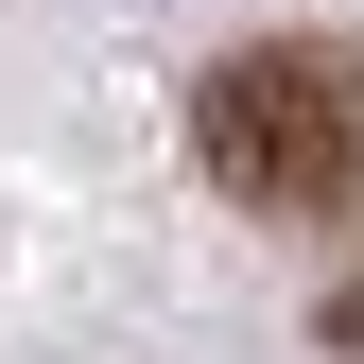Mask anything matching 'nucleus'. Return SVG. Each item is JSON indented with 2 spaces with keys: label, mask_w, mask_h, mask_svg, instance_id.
<instances>
[{
  "label": "nucleus",
  "mask_w": 364,
  "mask_h": 364,
  "mask_svg": "<svg viewBox=\"0 0 364 364\" xmlns=\"http://www.w3.org/2000/svg\"><path fill=\"white\" fill-rule=\"evenodd\" d=\"M330 330H347V347H364V295H347V312H330Z\"/></svg>",
  "instance_id": "f03ea898"
},
{
  "label": "nucleus",
  "mask_w": 364,
  "mask_h": 364,
  "mask_svg": "<svg viewBox=\"0 0 364 364\" xmlns=\"http://www.w3.org/2000/svg\"><path fill=\"white\" fill-rule=\"evenodd\" d=\"M191 156L225 208H278V225H330L364 208V53L330 35H260L191 87Z\"/></svg>",
  "instance_id": "f257e3e1"
}]
</instances>
